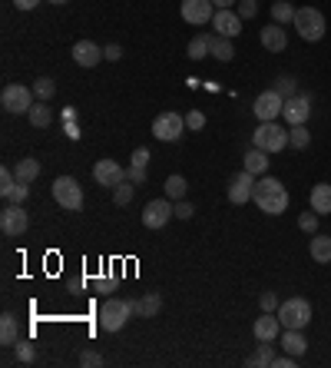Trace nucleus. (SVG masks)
<instances>
[{
    "label": "nucleus",
    "mask_w": 331,
    "mask_h": 368,
    "mask_svg": "<svg viewBox=\"0 0 331 368\" xmlns=\"http://www.w3.org/2000/svg\"><path fill=\"white\" fill-rule=\"evenodd\" d=\"M252 199L258 203V209H262L265 216H281V213L288 209V190H285L275 176H258L255 179Z\"/></svg>",
    "instance_id": "1"
},
{
    "label": "nucleus",
    "mask_w": 331,
    "mask_h": 368,
    "mask_svg": "<svg viewBox=\"0 0 331 368\" xmlns=\"http://www.w3.org/2000/svg\"><path fill=\"white\" fill-rule=\"evenodd\" d=\"M133 316H136V299H106L100 309V329L119 332Z\"/></svg>",
    "instance_id": "2"
},
{
    "label": "nucleus",
    "mask_w": 331,
    "mask_h": 368,
    "mask_svg": "<svg viewBox=\"0 0 331 368\" xmlns=\"http://www.w3.org/2000/svg\"><path fill=\"white\" fill-rule=\"evenodd\" d=\"M292 27L298 30V37L308 40V43H318L325 37V13L318 7H298L295 10V20Z\"/></svg>",
    "instance_id": "3"
},
{
    "label": "nucleus",
    "mask_w": 331,
    "mask_h": 368,
    "mask_svg": "<svg viewBox=\"0 0 331 368\" xmlns=\"http://www.w3.org/2000/svg\"><path fill=\"white\" fill-rule=\"evenodd\" d=\"M275 316L281 318L285 329H305L308 322H311V302L302 299V295H292V299H285V302L275 309Z\"/></svg>",
    "instance_id": "4"
},
{
    "label": "nucleus",
    "mask_w": 331,
    "mask_h": 368,
    "mask_svg": "<svg viewBox=\"0 0 331 368\" xmlns=\"http://www.w3.org/2000/svg\"><path fill=\"white\" fill-rule=\"evenodd\" d=\"M252 146L265 153H281L288 146V129L275 123V120H268V123H258V129L252 133Z\"/></svg>",
    "instance_id": "5"
},
{
    "label": "nucleus",
    "mask_w": 331,
    "mask_h": 368,
    "mask_svg": "<svg viewBox=\"0 0 331 368\" xmlns=\"http://www.w3.org/2000/svg\"><path fill=\"white\" fill-rule=\"evenodd\" d=\"M53 199L64 206L66 213H80L83 209V190H80V183L73 176H60L53 179Z\"/></svg>",
    "instance_id": "6"
},
{
    "label": "nucleus",
    "mask_w": 331,
    "mask_h": 368,
    "mask_svg": "<svg viewBox=\"0 0 331 368\" xmlns=\"http://www.w3.org/2000/svg\"><path fill=\"white\" fill-rule=\"evenodd\" d=\"M34 87H24V83H7L3 93H0V106L7 110V113H30V106H34Z\"/></svg>",
    "instance_id": "7"
},
{
    "label": "nucleus",
    "mask_w": 331,
    "mask_h": 368,
    "mask_svg": "<svg viewBox=\"0 0 331 368\" xmlns=\"http://www.w3.org/2000/svg\"><path fill=\"white\" fill-rule=\"evenodd\" d=\"M182 129H189V127H186V116L172 113V110H166V113L156 116L153 136H156V140H163V143H176L179 136H182Z\"/></svg>",
    "instance_id": "8"
},
{
    "label": "nucleus",
    "mask_w": 331,
    "mask_h": 368,
    "mask_svg": "<svg viewBox=\"0 0 331 368\" xmlns=\"http://www.w3.org/2000/svg\"><path fill=\"white\" fill-rule=\"evenodd\" d=\"M216 3L212 0H182V7H179V13H182V20L192 27H205L212 24V17H216Z\"/></svg>",
    "instance_id": "9"
},
{
    "label": "nucleus",
    "mask_w": 331,
    "mask_h": 368,
    "mask_svg": "<svg viewBox=\"0 0 331 368\" xmlns=\"http://www.w3.org/2000/svg\"><path fill=\"white\" fill-rule=\"evenodd\" d=\"M0 229H3V236H10V239L24 236L27 229H30V216L24 213V206H17V203L3 206V213H0Z\"/></svg>",
    "instance_id": "10"
},
{
    "label": "nucleus",
    "mask_w": 331,
    "mask_h": 368,
    "mask_svg": "<svg viewBox=\"0 0 331 368\" xmlns=\"http://www.w3.org/2000/svg\"><path fill=\"white\" fill-rule=\"evenodd\" d=\"M255 116H258V123H268V120H279L281 110H285V97L275 93V90H265V93H258L252 103Z\"/></svg>",
    "instance_id": "11"
},
{
    "label": "nucleus",
    "mask_w": 331,
    "mask_h": 368,
    "mask_svg": "<svg viewBox=\"0 0 331 368\" xmlns=\"http://www.w3.org/2000/svg\"><path fill=\"white\" fill-rule=\"evenodd\" d=\"M172 216H176V203H169V196L166 199H153V203H146V209H142V226L163 229Z\"/></svg>",
    "instance_id": "12"
},
{
    "label": "nucleus",
    "mask_w": 331,
    "mask_h": 368,
    "mask_svg": "<svg viewBox=\"0 0 331 368\" xmlns=\"http://www.w3.org/2000/svg\"><path fill=\"white\" fill-rule=\"evenodd\" d=\"M212 27H216L219 37L235 40L242 34V17H239V10H232V7H219L216 17H212Z\"/></svg>",
    "instance_id": "13"
},
{
    "label": "nucleus",
    "mask_w": 331,
    "mask_h": 368,
    "mask_svg": "<svg viewBox=\"0 0 331 368\" xmlns=\"http://www.w3.org/2000/svg\"><path fill=\"white\" fill-rule=\"evenodd\" d=\"M255 179L249 169H242V173H235V176L229 179V203L232 206H245L249 199H252V192H255Z\"/></svg>",
    "instance_id": "14"
},
{
    "label": "nucleus",
    "mask_w": 331,
    "mask_h": 368,
    "mask_svg": "<svg viewBox=\"0 0 331 368\" xmlns=\"http://www.w3.org/2000/svg\"><path fill=\"white\" fill-rule=\"evenodd\" d=\"M93 179H96V186H106V190H116L123 179H126V169L116 163V160H100V163L93 166Z\"/></svg>",
    "instance_id": "15"
},
{
    "label": "nucleus",
    "mask_w": 331,
    "mask_h": 368,
    "mask_svg": "<svg viewBox=\"0 0 331 368\" xmlns=\"http://www.w3.org/2000/svg\"><path fill=\"white\" fill-rule=\"evenodd\" d=\"M281 116H285V123H288V127H302L308 116H311V100H308L305 93H295V97H288V100H285V110H281Z\"/></svg>",
    "instance_id": "16"
},
{
    "label": "nucleus",
    "mask_w": 331,
    "mask_h": 368,
    "mask_svg": "<svg viewBox=\"0 0 331 368\" xmlns=\"http://www.w3.org/2000/svg\"><path fill=\"white\" fill-rule=\"evenodd\" d=\"M281 329H285V325H281V318L275 316V312H262V316L255 318V325H252L258 342H275V339L281 335Z\"/></svg>",
    "instance_id": "17"
},
{
    "label": "nucleus",
    "mask_w": 331,
    "mask_h": 368,
    "mask_svg": "<svg viewBox=\"0 0 331 368\" xmlns=\"http://www.w3.org/2000/svg\"><path fill=\"white\" fill-rule=\"evenodd\" d=\"M258 40H262V47H265L268 53H285V47H288V34H285V27L275 24V20L268 27H262Z\"/></svg>",
    "instance_id": "18"
},
{
    "label": "nucleus",
    "mask_w": 331,
    "mask_h": 368,
    "mask_svg": "<svg viewBox=\"0 0 331 368\" xmlns=\"http://www.w3.org/2000/svg\"><path fill=\"white\" fill-rule=\"evenodd\" d=\"M103 60V50L93 43V40H77L73 43V64H80V66H96Z\"/></svg>",
    "instance_id": "19"
},
{
    "label": "nucleus",
    "mask_w": 331,
    "mask_h": 368,
    "mask_svg": "<svg viewBox=\"0 0 331 368\" xmlns=\"http://www.w3.org/2000/svg\"><path fill=\"white\" fill-rule=\"evenodd\" d=\"M279 342H281V352H288V355H295V358H302L308 348V339L302 335V329H285L279 335Z\"/></svg>",
    "instance_id": "20"
},
{
    "label": "nucleus",
    "mask_w": 331,
    "mask_h": 368,
    "mask_svg": "<svg viewBox=\"0 0 331 368\" xmlns=\"http://www.w3.org/2000/svg\"><path fill=\"white\" fill-rule=\"evenodd\" d=\"M308 253L315 262L328 266L331 262V236H321V232H311V242H308Z\"/></svg>",
    "instance_id": "21"
},
{
    "label": "nucleus",
    "mask_w": 331,
    "mask_h": 368,
    "mask_svg": "<svg viewBox=\"0 0 331 368\" xmlns=\"http://www.w3.org/2000/svg\"><path fill=\"white\" fill-rule=\"evenodd\" d=\"M216 37H219V34H199V37H192L189 40V57H192V60H205V57H212Z\"/></svg>",
    "instance_id": "22"
},
{
    "label": "nucleus",
    "mask_w": 331,
    "mask_h": 368,
    "mask_svg": "<svg viewBox=\"0 0 331 368\" xmlns=\"http://www.w3.org/2000/svg\"><path fill=\"white\" fill-rule=\"evenodd\" d=\"M311 209L318 213V216H325V213H331V183H318V186H311Z\"/></svg>",
    "instance_id": "23"
},
{
    "label": "nucleus",
    "mask_w": 331,
    "mask_h": 368,
    "mask_svg": "<svg viewBox=\"0 0 331 368\" xmlns=\"http://www.w3.org/2000/svg\"><path fill=\"white\" fill-rule=\"evenodd\" d=\"M242 169H249L252 176H265L268 173V153L258 150V146H252V150L245 153V166Z\"/></svg>",
    "instance_id": "24"
},
{
    "label": "nucleus",
    "mask_w": 331,
    "mask_h": 368,
    "mask_svg": "<svg viewBox=\"0 0 331 368\" xmlns=\"http://www.w3.org/2000/svg\"><path fill=\"white\" fill-rule=\"evenodd\" d=\"M163 309V295L159 292H146L142 299H136V316L140 318H156Z\"/></svg>",
    "instance_id": "25"
},
{
    "label": "nucleus",
    "mask_w": 331,
    "mask_h": 368,
    "mask_svg": "<svg viewBox=\"0 0 331 368\" xmlns=\"http://www.w3.org/2000/svg\"><path fill=\"white\" fill-rule=\"evenodd\" d=\"M0 342L7 345V348L20 342V332H17V316H10V312H3V316H0Z\"/></svg>",
    "instance_id": "26"
},
{
    "label": "nucleus",
    "mask_w": 331,
    "mask_h": 368,
    "mask_svg": "<svg viewBox=\"0 0 331 368\" xmlns=\"http://www.w3.org/2000/svg\"><path fill=\"white\" fill-rule=\"evenodd\" d=\"M27 120H30V127H37V129H47L53 123V113H50V106H47V100H40L30 106V113H27Z\"/></svg>",
    "instance_id": "27"
},
{
    "label": "nucleus",
    "mask_w": 331,
    "mask_h": 368,
    "mask_svg": "<svg viewBox=\"0 0 331 368\" xmlns=\"http://www.w3.org/2000/svg\"><path fill=\"white\" fill-rule=\"evenodd\" d=\"M13 173H17V179H20V183H34V179L40 176V160H34V156H24L20 163L13 166Z\"/></svg>",
    "instance_id": "28"
},
{
    "label": "nucleus",
    "mask_w": 331,
    "mask_h": 368,
    "mask_svg": "<svg viewBox=\"0 0 331 368\" xmlns=\"http://www.w3.org/2000/svg\"><path fill=\"white\" fill-rule=\"evenodd\" d=\"M295 10H298V7H292V0H275V3H272V20H275V24H292L295 20Z\"/></svg>",
    "instance_id": "29"
},
{
    "label": "nucleus",
    "mask_w": 331,
    "mask_h": 368,
    "mask_svg": "<svg viewBox=\"0 0 331 368\" xmlns=\"http://www.w3.org/2000/svg\"><path fill=\"white\" fill-rule=\"evenodd\" d=\"M272 348H275V345L272 342H258V352H255L252 358H245V365H272V362H275V352H272Z\"/></svg>",
    "instance_id": "30"
},
{
    "label": "nucleus",
    "mask_w": 331,
    "mask_h": 368,
    "mask_svg": "<svg viewBox=\"0 0 331 368\" xmlns=\"http://www.w3.org/2000/svg\"><path fill=\"white\" fill-rule=\"evenodd\" d=\"M212 57H216L219 64H232V57H235V47H232V40L216 37V47H212Z\"/></svg>",
    "instance_id": "31"
},
{
    "label": "nucleus",
    "mask_w": 331,
    "mask_h": 368,
    "mask_svg": "<svg viewBox=\"0 0 331 368\" xmlns=\"http://www.w3.org/2000/svg\"><path fill=\"white\" fill-rule=\"evenodd\" d=\"M163 190H166V196H169V199H182V196H186V190H189V183H186V176H169Z\"/></svg>",
    "instance_id": "32"
},
{
    "label": "nucleus",
    "mask_w": 331,
    "mask_h": 368,
    "mask_svg": "<svg viewBox=\"0 0 331 368\" xmlns=\"http://www.w3.org/2000/svg\"><path fill=\"white\" fill-rule=\"evenodd\" d=\"M17 183H20L17 173H13L10 166H3V169H0V196H3V199H10V192L17 190Z\"/></svg>",
    "instance_id": "33"
},
{
    "label": "nucleus",
    "mask_w": 331,
    "mask_h": 368,
    "mask_svg": "<svg viewBox=\"0 0 331 368\" xmlns=\"http://www.w3.org/2000/svg\"><path fill=\"white\" fill-rule=\"evenodd\" d=\"M308 143H311V133L305 129V123H302V127H292V129H288V146H292V150H305Z\"/></svg>",
    "instance_id": "34"
},
{
    "label": "nucleus",
    "mask_w": 331,
    "mask_h": 368,
    "mask_svg": "<svg viewBox=\"0 0 331 368\" xmlns=\"http://www.w3.org/2000/svg\"><path fill=\"white\" fill-rule=\"evenodd\" d=\"M133 192H136V183L123 179V183H119V186L113 190V203H116V206H129V203H133Z\"/></svg>",
    "instance_id": "35"
},
{
    "label": "nucleus",
    "mask_w": 331,
    "mask_h": 368,
    "mask_svg": "<svg viewBox=\"0 0 331 368\" xmlns=\"http://www.w3.org/2000/svg\"><path fill=\"white\" fill-rule=\"evenodd\" d=\"M275 93H281V97H285V100H288V97H295V93H298V80H295V76H288V73H281L279 80H275Z\"/></svg>",
    "instance_id": "36"
},
{
    "label": "nucleus",
    "mask_w": 331,
    "mask_h": 368,
    "mask_svg": "<svg viewBox=\"0 0 331 368\" xmlns=\"http://www.w3.org/2000/svg\"><path fill=\"white\" fill-rule=\"evenodd\" d=\"M34 93H37L40 100H53V93H57V83H53L50 76H40L37 83H34Z\"/></svg>",
    "instance_id": "37"
},
{
    "label": "nucleus",
    "mask_w": 331,
    "mask_h": 368,
    "mask_svg": "<svg viewBox=\"0 0 331 368\" xmlns=\"http://www.w3.org/2000/svg\"><path fill=\"white\" fill-rule=\"evenodd\" d=\"M13 348H17V362H24V365H30V362H37V348H34L30 342H17Z\"/></svg>",
    "instance_id": "38"
},
{
    "label": "nucleus",
    "mask_w": 331,
    "mask_h": 368,
    "mask_svg": "<svg viewBox=\"0 0 331 368\" xmlns=\"http://www.w3.org/2000/svg\"><path fill=\"white\" fill-rule=\"evenodd\" d=\"M298 229H302V232H318V213H315V209L302 213V216H298Z\"/></svg>",
    "instance_id": "39"
},
{
    "label": "nucleus",
    "mask_w": 331,
    "mask_h": 368,
    "mask_svg": "<svg viewBox=\"0 0 331 368\" xmlns=\"http://www.w3.org/2000/svg\"><path fill=\"white\" fill-rule=\"evenodd\" d=\"M27 196H30V183H17V190L10 192V199H7V203L24 206V203H27Z\"/></svg>",
    "instance_id": "40"
},
{
    "label": "nucleus",
    "mask_w": 331,
    "mask_h": 368,
    "mask_svg": "<svg viewBox=\"0 0 331 368\" xmlns=\"http://www.w3.org/2000/svg\"><path fill=\"white\" fill-rule=\"evenodd\" d=\"M80 365H83V368H96V365H103V355H100V352H93V348H87V352L80 355Z\"/></svg>",
    "instance_id": "41"
},
{
    "label": "nucleus",
    "mask_w": 331,
    "mask_h": 368,
    "mask_svg": "<svg viewBox=\"0 0 331 368\" xmlns=\"http://www.w3.org/2000/svg\"><path fill=\"white\" fill-rule=\"evenodd\" d=\"M126 179L129 183H136V186H142V183H146V166H129Z\"/></svg>",
    "instance_id": "42"
},
{
    "label": "nucleus",
    "mask_w": 331,
    "mask_h": 368,
    "mask_svg": "<svg viewBox=\"0 0 331 368\" xmlns=\"http://www.w3.org/2000/svg\"><path fill=\"white\" fill-rule=\"evenodd\" d=\"M186 127H189V129H203L205 127V116L199 113V110H189V113H186Z\"/></svg>",
    "instance_id": "43"
},
{
    "label": "nucleus",
    "mask_w": 331,
    "mask_h": 368,
    "mask_svg": "<svg viewBox=\"0 0 331 368\" xmlns=\"http://www.w3.org/2000/svg\"><path fill=\"white\" fill-rule=\"evenodd\" d=\"M176 216L179 219H192L196 216V206L186 203V199H176Z\"/></svg>",
    "instance_id": "44"
},
{
    "label": "nucleus",
    "mask_w": 331,
    "mask_h": 368,
    "mask_svg": "<svg viewBox=\"0 0 331 368\" xmlns=\"http://www.w3.org/2000/svg\"><path fill=\"white\" fill-rule=\"evenodd\" d=\"M279 295L275 292H262V312H275V309H279Z\"/></svg>",
    "instance_id": "45"
},
{
    "label": "nucleus",
    "mask_w": 331,
    "mask_h": 368,
    "mask_svg": "<svg viewBox=\"0 0 331 368\" xmlns=\"http://www.w3.org/2000/svg\"><path fill=\"white\" fill-rule=\"evenodd\" d=\"M235 10H239L242 20H249V17H255V0H239V7H235Z\"/></svg>",
    "instance_id": "46"
},
{
    "label": "nucleus",
    "mask_w": 331,
    "mask_h": 368,
    "mask_svg": "<svg viewBox=\"0 0 331 368\" xmlns=\"http://www.w3.org/2000/svg\"><path fill=\"white\" fill-rule=\"evenodd\" d=\"M129 166H149V150L140 146V150H133V163Z\"/></svg>",
    "instance_id": "47"
},
{
    "label": "nucleus",
    "mask_w": 331,
    "mask_h": 368,
    "mask_svg": "<svg viewBox=\"0 0 331 368\" xmlns=\"http://www.w3.org/2000/svg\"><path fill=\"white\" fill-rule=\"evenodd\" d=\"M123 57V50H119V43H110V47H103V60H110V64H116Z\"/></svg>",
    "instance_id": "48"
},
{
    "label": "nucleus",
    "mask_w": 331,
    "mask_h": 368,
    "mask_svg": "<svg viewBox=\"0 0 331 368\" xmlns=\"http://www.w3.org/2000/svg\"><path fill=\"white\" fill-rule=\"evenodd\" d=\"M64 133L70 136V140H80V127H77V120H73V123H64Z\"/></svg>",
    "instance_id": "49"
},
{
    "label": "nucleus",
    "mask_w": 331,
    "mask_h": 368,
    "mask_svg": "<svg viewBox=\"0 0 331 368\" xmlns=\"http://www.w3.org/2000/svg\"><path fill=\"white\" fill-rule=\"evenodd\" d=\"M37 3H40V0H13V7H17V10H34Z\"/></svg>",
    "instance_id": "50"
},
{
    "label": "nucleus",
    "mask_w": 331,
    "mask_h": 368,
    "mask_svg": "<svg viewBox=\"0 0 331 368\" xmlns=\"http://www.w3.org/2000/svg\"><path fill=\"white\" fill-rule=\"evenodd\" d=\"M113 289H116L113 279H100V292H113Z\"/></svg>",
    "instance_id": "51"
},
{
    "label": "nucleus",
    "mask_w": 331,
    "mask_h": 368,
    "mask_svg": "<svg viewBox=\"0 0 331 368\" xmlns=\"http://www.w3.org/2000/svg\"><path fill=\"white\" fill-rule=\"evenodd\" d=\"M73 120H77V110H73V106H66V110H64V123H73Z\"/></svg>",
    "instance_id": "52"
},
{
    "label": "nucleus",
    "mask_w": 331,
    "mask_h": 368,
    "mask_svg": "<svg viewBox=\"0 0 331 368\" xmlns=\"http://www.w3.org/2000/svg\"><path fill=\"white\" fill-rule=\"evenodd\" d=\"M216 7H232V3H239V0H212Z\"/></svg>",
    "instance_id": "53"
},
{
    "label": "nucleus",
    "mask_w": 331,
    "mask_h": 368,
    "mask_svg": "<svg viewBox=\"0 0 331 368\" xmlns=\"http://www.w3.org/2000/svg\"><path fill=\"white\" fill-rule=\"evenodd\" d=\"M47 3H57V7H60V3H66V0H47Z\"/></svg>",
    "instance_id": "54"
}]
</instances>
